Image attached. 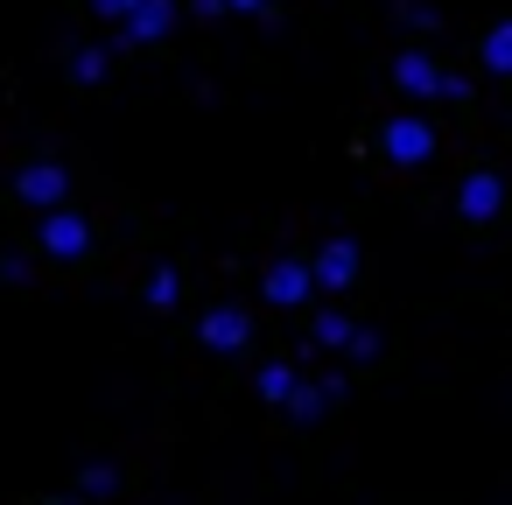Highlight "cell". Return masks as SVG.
<instances>
[{
  "label": "cell",
  "instance_id": "cell-19",
  "mask_svg": "<svg viewBox=\"0 0 512 505\" xmlns=\"http://www.w3.org/2000/svg\"><path fill=\"white\" fill-rule=\"evenodd\" d=\"M225 8H232V15H267L274 0H225Z\"/></svg>",
  "mask_w": 512,
  "mask_h": 505
},
{
  "label": "cell",
  "instance_id": "cell-5",
  "mask_svg": "<svg viewBox=\"0 0 512 505\" xmlns=\"http://www.w3.org/2000/svg\"><path fill=\"white\" fill-rule=\"evenodd\" d=\"M260 288H267L274 309H309V295H316V267H309V260H274Z\"/></svg>",
  "mask_w": 512,
  "mask_h": 505
},
{
  "label": "cell",
  "instance_id": "cell-2",
  "mask_svg": "<svg viewBox=\"0 0 512 505\" xmlns=\"http://www.w3.org/2000/svg\"><path fill=\"white\" fill-rule=\"evenodd\" d=\"M379 155H386V162H400V169H414V162H428V155H435V127H428L421 113H400V120H386V127H379Z\"/></svg>",
  "mask_w": 512,
  "mask_h": 505
},
{
  "label": "cell",
  "instance_id": "cell-15",
  "mask_svg": "<svg viewBox=\"0 0 512 505\" xmlns=\"http://www.w3.org/2000/svg\"><path fill=\"white\" fill-rule=\"evenodd\" d=\"M113 491H120V470H113V463H85L78 498H113Z\"/></svg>",
  "mask_w": 512,
  "mask_h": 505
},
{
  "label": "cell",
  "instance_id": "cell-17",
  "mask_svg": "<svg viewBox=\"0 0 512 505\" xmlns=\"http://www.w3.org/2000/svg\"><path fill=\"white\" fill-rule=\"evenodd\" d=\"M134 8H141V0H92V15H99V22H113V29H127V15H134Z\"/></svg>",
  "mask_w": 512,
  "mask_h": 505
},
{
  "label": "cell",
  "instance_id": "cell-9",
  "mask_svg": "<svg viewBox=\"0 0 512 505\" xmlns=\"http://www.w3.org/2000/svg\"><path fill=\"white\" fill-rule=\"evenodd\" d=\"M169 29H176V0H141L127 15V29H120V43H162Z\"/></svg>",
  "mask_w": 512,
  "mask_h": 505
},
{
  "label": "cell",
  "instance_id": "cell-3",
  "mask_svg": "<svg viewBox=\"0 0 512 505\" xmlns=\"http://www.w3.org/2000/svg\"><path fill=\"white\" fill-rule=\"evenodd\" d=\"M36 246H43L50 260H85V253H92V218H78L71 204H64V211H43Z\"/></svg>",
  "mask_w": 512,
  "mask_h": 505
},
{
  "label": "cell",
  "instance_id": "cell-11",
  "mask_svg": "<svg viewBox=\"0 0 512 505\" xmlns=\"http://www.w3.org/2000/svg\"><path fill=\"white\" fill-rule=\"evenodd\" d=\"M253 386H260V400H274V407H288V400L302 393V372H295L288 358H274V365H260V372H253Z\"/></svg>",
  "mask_w": 512,
  "mask_h": 505
},
{
  "label": "cell",
  "instance_id": "cell-8",
  "mask_svg": "<svg viewBox=\"0 0 512 505\" xmlns=\"http://www.w3.org/2000/svg\"><path fill=\"white\" fill-rule=\"evenodd\" d=\"M309 267H316V288L337 295V288H351V274H358V246H351V239H330V246H316Z\"/></svg>",
  "mask_w": 512,
  "mask_h": 505
},
{
  "label": "cell",
  "instance_id": "cell-7",
  "mask_svg": "<svg viewBox=\"0 0 512 505\" xmlns=\"http://www.w3.org/2000/svg\"><path fill=\"white\" fill-rule=\"evenodd\" d=\"M456 211H463L470 225H484V218H498V211H505V183H498L491 169H477V176H463V190H456Z\"/></svg>",
  "mask_w": 512,
  "mask_h": 505
},
{
  "label": "cell",
  "instance_id": "cell-18",
  "mask_svg": "<svg viewBox=\"0 0 512 505\" xmlns=\"http://www.w3.org/2000/svg\"><path fill=\"white\" fill-rule=\"evenodd\" d=\"M190 15H204V22H218V15H232L225 0H190Z\"/></svg>",
  "mask_w": 512,
  "mask_h": 505
},
{
  "label": "cell",
  "instance_id": "cell-12",
  "mask_svg": "<svg viewBox=\"0 0 512 505\" xmlns=\"http://www.w3.org/2000/svg\"><path fill=\"white\" fill-rule=\"evenodd\" d=\"M309 337H316L323 351H351V344H358V330H351L344 309H316V316H309Z\"/></svg>",
  "mask_w": 512,
  "mask_h": 505
},
{
  "label": "cell",
  "instance_id": "cell-10",
  "mask_svg": "<svg viewBox=\"0 0 512 505\" xmlns=\"http://www.w3.org/2000/svg\"><path fill=\"white\" fill-rule=\"evenodd\" d=\"M337 393H344V379H337V372H330V379H302V393L288 400V414H295V421H323Z\"/></svg>",
  "mask_w": 512,
  "mask_h": 505
},
{
  "label": "cell",
  "instance_id": "cell-13",
  "mask_svg": "<svg viewBox=\"0 0 512 505\" xmlns=\"http://www.w3.org/2000/svg\"><path fill=\"white\" fill-rule=\"evenodd\" d=\"M484 71H498V78H512V22H498V29L484 36Z\"/></svg>",
  "mask_w": 512,
  "mask_h": 505
},
{
  "label": "cell",
  "instance_id": "cell-6",
  "mask_svg": "<svg viewBox=\"0 0 512 505\" xmlns=\"http://www.w3.org/2000/svg\"><path fill=\"white\" fill-rule=\"evenodd\" d=\"M197 337H204L211 351H246V344H253V309H232V302H218V309H204Z\"/></svg>",
  "mask_w": 512,
  "mask_h": 505
},
{
  "label": "cell",
  "instance_id": "cell-16",
  "mask_svg": "<svg viewBox=\"0 0 512 505\" xmlns=\"http://www.w3.org/2000/svg\"><path fill=\"white\" fill-rule=\"evenodd\" d=\"M176 295H183V281H176L169 267H155V274H148V302H155V309H176Z\"/></svg>",
  "mask_w": 512,
  "mask_h": 505
},
{
  "label": "cell",
  "instance_id": "cell-4",
  "mask_svg": "<svg viewBox=\"0 0 512 505\" xmlns=\"http://www.w3.org/2000/svg\"><path fill=\"white\" fill-rule=\"evenodd\" d=\"M15 197H22L29 211H64V197H71V176H64L57 162H29V169L15 176Z\"/></svg>",
  "mask_w": 512,
  "mask_h": 505
},
{
  "label": "cell",
  "instance_id": "cell-14",
  "mask_svg": "<svg viewBox=\"0 0 512 505\" xmlns=\"http://www.w3.org/2000/svg\"><path fill=\"white\" fill-rule=\"evenodd\" d=\"M106 64H113V50H99V43H85V50L71 57V78H78V85H99V78H106Z\"/></svg>",
  "mask_w": 512,
  "mask_h": 505
},
{
  "label": "cell",
  "instance_id": "cell-1",
  "mask_svg": "<svg viewBox=\"0 0 512 505\" xmlns=\"http://www.w3.org/2000/svg\"><path fill=\"white\" fill-rule=\"evenodd\" d=\"M393 85H400L407 99H470V78L442 71V64H435V57H421V50L393 57Z\"/></svg>",
  "mask_w": 512,
  "mask_h": 505
}]
</instances>
